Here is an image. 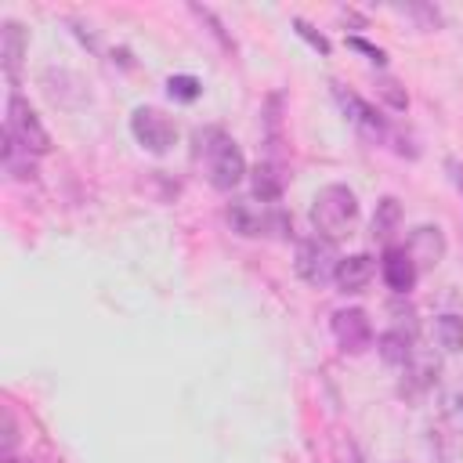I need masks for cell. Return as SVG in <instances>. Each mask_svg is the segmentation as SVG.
I'll return each mask as SVG.
<instances>
[{
    "label": "cell",
    "mask_w": 463,
    "mask_h": 463,
    "mask_svg": "<svg viewBox=\"0 0 463 463\" xmlns=\"http://www.w3.org/2000/svg\"><path fill=\"white\" fill-rule=\"evenodd\" d=\"M195 156L206 159V177L217 192H232L246 177V159H242L239 145L217 127L195 134Z\"/></svg>",
    "instance_id": "1"
},
{
    "label": "cell",
    "mask_w": 463,
    "mask_h": 463,
    "mask_svg": "<svg viewBox=\"0 0 463 463\" xmlns=\"http://www.w3.org/2000/svg\"><path fill=\"white\" fill-rule=\"evenodd\" d=\"M358 221V199L347 184H326L315 203H311V224L322 239L336 242L351 232V224Z\"/></svg>",
    "instance_id": "2"
},
{
    "label": "cell",
    "mask_w": 463,
    "mask_h": 463,
    "mask_svg": "<svg viewBox=\"0 0 463 463\" xmlns=\"http://www.w3.org/2000/svg\"><path fill=\"white\" fill-rule=\"evenodd\" d=\"M4 130H7L25 152H33V156L51 152V134H47V127L40 123V116L29 109V101H25L18 90H11V98H7V123H4Z\"/></svg>",
    "instance_id": "3"
},
{
    "label": "cell",
    "mask_w": 463,
    "mask_h": 463,
    "mask_svg": "<svg viewBox=\"0 0 463 463\" xmlns=\"http://www.w3.org/2000/svg\"><path fill=\"white\" fill-rule=\"evenodd\" d=\"M130 134H134V141H137L145 152H152V156L170 152L174 141H177V127H174V119L163 116V112L152 109V105H141V109L130 112Z\"/></svg>",
    "instance_id": "4"
},
{
    "label": "cell",
    "mask_w": 463,
    "mask_h": 463,
    "mask_svg": "<svg viewBox=\"0 0 463 463\" xmlns=\"http://www.w3.org/2000/svg\"><path fill=\"white\" fill-rule=\"evenodd\" d=\"M336 264H340L336 246H333L329 239H322V235L304 239V242L297 246V260H293V268H297V275H300L307 286H326V282H333Z\"/></svg>",
    "instance_id": "5"
},
{
    "label": "cell",
    "mask_w": 463,
    "mask_h": 463,
    "mask_svg": "<svg viewBox=\"0 0 463 463\" xmlns=\"http://www.w3.org/2000/svg\"><path fill=\"white\" fill-rule=\"evenodd\" d=\"M329 329H333V340L340 344V351H347V354H362V351L373 347V322H369V315L362 307L333 311Z\"/></svg>",
    "instance_id": "6"
},
{
    "label": "cell",
    "mask_w": 463,
    "mask_h": 463,
    "mask_svg": "<svg viewBox=\"0 0 463 463\" xmlns=\"http://www.w3.org/2000/svg\"><path fill=\"white\" fill-rule=\"evenodd\" d=\"M333 98H336V105L344 109V116H347L365 137H373V141H387V137H391L387 119H383L365 98H358L354 90H347V87H340V83H333Z\"/></svg>",
    "instance_id": "7"
},
{
    "label": "cell",
    "mask_w": 463,
    "mask_h": 463,
    "mask_svg": "<svg viewBox=\"0 0 463 463\" xmlns=\"http://www.w3.org/2000/svg\"><path fill=\"white\" fill-rule=\"evenodd\" d=\"M405 253L412 257L416 271H427V268H438L441 257H445V235L438 224H420L412 228L409 242H405Z\"/></svg>",
    "instance_id": "8"
},
{
    "label": "cell",
    "mask_w": 463,
    "mask_h": 463,
    "mask_svg": "<svg viewBox=\"0 0 463 463\" xmlns=\"http://www.w3.org/2000/svg\"><path fill=\"white\" fill-rule=\"evenodd\" d=\"M380 275H383V282H387L394 293H402V297H405V293L416 286V279H420V271H416L412 257L405 253V246H387V250H383Z\"/></svg>",
    "instance_id": "9"
},
{
    "label": "cell",
    "mask_w": 463,
    "mask_h": 463,
    "mask_svg": "<svg viewBox=\"0 0 463 463\" xmlns=\"http://www.w3.org/2000/svg\"><path fill=\"white\" fill-rule=\"evenodd\" d=\"M373 275H376L373 257H369V253H351V257H340L333 282H336L340 293H362V289L373 282Z\"/></svg>",
    "instance_id": "10"
},
{
    "label": "cell",
    "mask_w": 463,
    "mask_h": 463,
    "mask_svg": "<svg viewBox=\"0 0 463 463\" xmlns=\"http://www.w3.org/2000/svg\"><path fill=\"white\" fill-rule=\"evenodd\" d=\"M25 47H29V40H25V29H22L18 22H11V18H7V22L0 25V58H4V72H7L11 87L18 83V69H22Z\"/></svg>",
    "instance_id": "11"
},
{
    "label": "cell",
    "mask_w": 463,
    "mask_h": 463,
    "mask_svg": "<svg viewBox=\"0 0 463 463\" xmlns=\"http://www.w3.org/2000/svg\"><path fill=\"white\" fill-rule=\"evenodd\" d=\"M268 217H271V210H257L253 203H232L228 206V221H232V228L239 232V235H246V239H253V235H268Z\"/></svg>",
    "instance_id": "12"
},
{
    "label": "cell",
    "mask_w": 463,
    "mask_h": 463,
    "mask_svg": "<svg viewBox=\"0 0 463 463\" xmlns=\"http://www.w3.org/2000/svg\"><path fill=\"white\" fill-rule=\"evenodd\" d=\"M376 347H380V358H383L387 365H402V369L412 365V340H409V333L387 329V333H380Z\"/></svg>",
    "instance_id": "13"
},
{
    "label": "cell",
    "mask_w": 463,
    "mask_h": 463,
    "mask_svg": "<svg viewBox=\"0 0 463 463\" xmlns=\"http://www.w3.org/2000/svg\"><path fill=\"white\" fill-rule=\"evenodd\" d=\"M4 170L18 181H33L36 177V163H33V152H25L7 130H4Z\"/></svg>",
    "instance_id": "14"
},
{
    "label": "cell",
    "mask_w": 463,
    "mask_h": 463,
    "mask_svg": "<svg viewBox=\"0 0 463 463\" xmlns=\"http://www.w3.org/2000/svg\"><path fill=\"white\" fill-rule=\"evenodd\" d=\"M398 221H402V206L394 195H383L376 203V213H373V235L376 239H391L398 232Z\"/></svg>",
    "instance_id": "15"
},
{
    "label": "cell",
    "mask_w": 463,
    "mask_h": 463,
    "mask_svg": "<svg viewBox=\"0 0 463 463\" xmlns=\"http://www.w3.org/2000/svg\"><path fill=\"white\" fill-rule=\"evenodd\" d=\"M253 195H257L260 203H275V199L282 195V174H279V166L260 163V166L253 170Z\"/></svg>",
    "instance_id": "16"
},
{
    "label": "cell",
    "mask_w": 463,
    "mask_h": 463,
    "mask_svg": "<svg viewBox=\"0 0 463 463\" xmlns=\"http://www.w3.org/2000/svg\"><path fill=\"white\" fill-rule=\"evenodd\" d=\"M434 336L445 351H459L463 347V315H438L434 318Z\"/></svg>",
    "instance_id": "17"
},
{
    "label": "cell",
    "mask_w": 463,
    "mask_h": 463,
    "mask_svg": "<svg viewBox=\"0 0 463 463\" xmlns=\"http://www.w3.org/2000/svg\"><path fill=\"white\" fill-rule=\"evenodd\" d=\"M166 94H170L174 101H195V98L203 94V83H199L195 76H188V72H177V76L166 80Z\"/></svg>",
    "instance_id": "18"
},
{
    "label": "cell",
    "mask_w": 463,
    "mask_h": 463,
    "mask_svg": "<svg viewBox=\"0 0 463 463\" xmlns=\"http://www.w3.org/2000/svg\"><path fill=\"white\" fill-rule=\"evenodd\" d=\"M376 94H380L394 112H405V109H409V94H405V87H402L398 80H391V76H380V80H376Z\"/></svg>",
    "instance_id": "19"
},
{
    "label": "cell",
    "mask_w": 463,
    "mask_h": 463,
    "mask_svg": "<svg viewBox=\"0 0 463 463\" xmlns=\"http://www.w3.org/2000/svg\"><path fill=\"white\" fill-rule=\"evenodd\" d=\"M293 33H297L300 40H307V43H311V47H315V51H318L322 58H326V54L333 51V43H329V40H326V36H322L318 29H311V25L304 22V18H293Z\"/></svg>",
    "instance_id": "20"
},
{
    "label": "cell",
    "mask_w": 463,
    "mask_h": 463,
    "mask_svg": "<svg viewBox=\"0 0 463 463\" xmlns=\"http://www.w3.org/2000/svg\"><path fill=\"white\" fill-rule=\"evenodd\" d=\"M192 14H195V18H203V22L210 25V33H213V36L221 40V47H224V51H232V40L224 36V25L217 22V14H213L210 7H199V4H192Z\"/></svg>",
    "instance_id": "21"
},
{
    "label": "cell",
    "mask_w": 463,
    "mask_h": 463,
    "mask_svg": "<svg viewBox=\"0 0 463 463\" xmlns=\"http://www.w3.org/2000/svg\"><path fill=\"white\" fill-rule=\"evenodd\" d=\"M0 416H4V441H0V456H4V459H11V452H14V445H18V427H14L11 409H4Z\"/></svg>",
    "instance_id": "22"
},
{
    "label": "cell",
    "mask_w": 463,
    "mask_h": 463,
    "mask_svg": "<svg viewBox=\"0 0 463 463\" xmlns=\"http://www.w3.org/2000/svg\"><path fill=\"white\" fill-rule=\"evenodd\" d=\"M347 47H354V51L369 54V58H373L376 65H383V58H387V54H383V51H380L376 43H369V40H362V36H351V40H347Z\"/></svg>",
    "instance_id": "23"
},
{
    "label": "cell",
    "mask_w": 463,
    "mask_h": 463,
    "mask_svg": "<svg viewBox=\"0 0 463 463\" xmlns=\"http://www.w3.org/2000/svg\"><path fill=\"white\" fill-rule=\"evenodd\" d=\"M445 170H449V177H452V184H456V188H459V195H463V166H459L456 159H449V163H445Z\"/></svg>",
    "instance_id": "24"
},
{
    "label": "cell",
    "mask_w": 463,
    "mask_h": 463,
    "mask_svg": "<svg viewBox=\"0 0 463 463\" xmlns=\"http://www.w3.org/2000/svg\"><path fill=\"white\" fill-rule=\"evenodd\" d=\"M449 416H452V423L463 430V394H459V398H452V409H449Z\"/></svg>",
    "instance_id": "25"
}]
</instances>
